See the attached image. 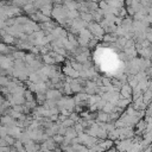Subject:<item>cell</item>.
<instances>
[{"label":"cell","instance_id":"obj_1","mask_svg":"<svg viewBox=\"0 0 152 152\" xmlns=\"http://www.w3.org/2000/svg\"><path fill=\"white\" fill-rule=\"evenodd\" d=\"M59 96H61V93H59V91H57V90H49V91L46 93V95H45V97H46V99H49V100L58 99Z\"/></svg>","mask_w":152,"mask_h":152},{"label":"cell","instance_id":"obj_4","mask_svg":"<svg viewBox=\"0 0 152 152\" xmlns=\"http://www.w3.org/2000/svg\"><path fill=\"white\" fill-rule=\"evenodd\" d=\"M6 83H7V78L0 77V84H6Z\"/></svg>","mask_w":152,"mask_h":152},{"label":"cell","instance_id":"obj_2","mask_svg":"<svg viewBox=\"0 0 152 152\" xmlns=\"http://www.w3.org/2000/svg\"><path fill=\"white\" fill-rule=\"evenodd\" d=\"M70 88H71V91H80L82 89L77 81H72L71 84H70Z\"/></svg>","mask_w":152,"mask_h":152},{"label":"cell","instance_id":"obj_6","mask_svg":"<svg viewBox=\"0 0 152 152\" xmlns=\"http://www.w3.org/2000/svg\"><path fill=\"white\" fill-rule=\"evenodd\" d=\"M0 51H6V48H5V45H0Z\"/></svg>","mask_w":152,"mask_h":152},{"label":"cell","instance_id":"obj_5","mask_svg":"<svg viewBox=\"0 0 152 152\" xmlns=\"http://www.w3.org/2000/svg\"><path fill=\"white\" fill-rule=\"evenodd\" d=\"M5 40H6V42H12L13 39H12L11 36H6V37H5Z\"/></svg>","mask_w":152,"mask_h":152},{"label":"cell","instance_id":"obj_3","mask_svg":"<svg viewBox=\"0 0 152 152\" xmlns=\"http://www.w3.org/2000/svg\"><path fill=\"white\" fill-rule=\"evenodd\" d=\"M97 120L100 121V122H104V121H109V116H108V114L104 112V113H100L99 115H97Z\"/></svg>","mask_w":152,"mask_h":152}]
</instances>
